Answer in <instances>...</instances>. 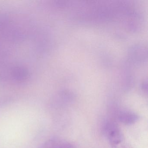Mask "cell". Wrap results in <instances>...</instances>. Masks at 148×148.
<instances>
[{"label":"cell","instance_id":"cell-5","mask_svg":"<svg viewBox=\"0 0 148 148\" xmlns=\"http://www.w3.org/2000/svg\"><path fill=\"white\" fill-rule=\"evenodd\" d=\"M112 148H132L131 146L129 144L127 143L126 142H125L123 143L120 144L117 146H115Z\"/></svg>","mask_w":148,"mask_h":148},{"label":"cell","instance_id":"cell-4","mask_svg":"<svg viewBox=\"0 0 148 148\" xmlns=\"http://www.w3.org/2000/svg\"><path fill=\"white\" fill-rule=\"evenodd\" d=\"M12 77L17 82H23L27 80L29 76V71L24 66H16L12 70Z\"/></svg>","mask_w":148,"mask_h":148},{"label":"cell","instance_id":"cell-2","mask_svg":"<svg viewBox=\"0 0 148 148\" xmlns=\"http://www.w3.org/2000/svg\"><path fill=\"white\" fill-rule=\"evenodd\" d=\"M118 119L120 123L125 125H132L136 123L139 116L134 112L128 111L121 112L119 114Z\"/></svg>","mask_w":148,"mask_h":148},{"label":"cell","instance_id":"cell-3","mask_svg":"<svg viewBox=\"0 0 148 148\" xmlns=\"http://www.w3.org/2000/svg\"><path fill=\"white\" fill-rule=\"evenodd\" d=\"M41 148H75L69 142L60 138H54L46 142Z\"/></svg>","mask_w":148,"mask_h":148},{"label":"cell","instance_id":"cell-1","mask_svg":"<svg viewBox=\"0 0 148 148\" xmlns=\"http://www.w3.org/2000/svg\"><path fill=\"white\" fill-rule=\"evenodd\" d=\"M103 132L112 148L125 142L120 129L113 122L106 123L103 126Z\"/></svg>","mask_w":148,"mask_h":148}]
</instances>
